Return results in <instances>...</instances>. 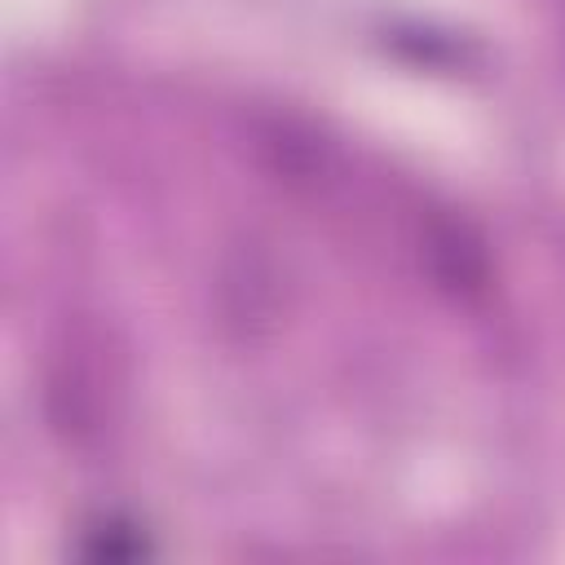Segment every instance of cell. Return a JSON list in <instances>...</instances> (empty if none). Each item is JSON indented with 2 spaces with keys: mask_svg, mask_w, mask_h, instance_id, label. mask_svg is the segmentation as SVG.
Returning <instances> with one entry per match:
<instances>
[{
  "mask_svg": "<svg viewBox=\"0 0 565 565\" xmlns=\"http://www.w3.org/2000/svg\"><path fill=\"white\" fill-rule=\"evenodd\" d=\"M433 256H437V274L450 282V287H481V278H486V256H481V247L477 243H468V234L463 230H455V225H446V230H437L433 234Z\"/></svg>",
  "mask_w": 565,
  "mask_h": 565,
  "instance_id": "1",
  "label": "cell"
},
{
  "mask_svg": "<svg viewBox=\"0 0 565 565\" xmlns=\"http://www.w3.org/2000/svg\"><path fill=\"white\" fill-rule=\"evenodd\" d=\"M84 552L106 556V561H128V556H141L146 552V534H141V525H132L124 516H102V521L88 525Z\"/></svg>",
  "mask_w": 565,
  "mask_h": 565,
  "instance_id": "2",
  "label": "cell"
}]
</instances>
